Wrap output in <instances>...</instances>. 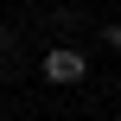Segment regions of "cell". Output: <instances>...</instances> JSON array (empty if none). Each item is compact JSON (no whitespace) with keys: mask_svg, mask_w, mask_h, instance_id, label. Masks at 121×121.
Masks as SVG:
<instances>
[{"mask_svg":"<svg viewBox=\"0 0 121 121\" xmlns=\"http://www.w3.org/2000/svg\"><path fill=\"white\" fill-rule=\"evenodd\" d=\"M108 121H121V115H108Z\"/></svg>","mask_w":121,"mask_h":121,"instance_id":"3957f363","label":"cell"},{"mask_svg":"<svg viewBox=\"0 0 121 121\" xmlns=\"http://www.w3.org/2000/svg\"><path fill=\"white\" fill-rule=\"evenodd\" d=\"M38 77H45L51 89H77V83L89 77V51H83V45H45Z\"/></svg>","mask_w":121,"mask_h":121,"instance_id":"6da1fadb","label":"cell"},{"mask_svg":"<svg viewBox=\"0 0 121 121\" xmlns=\"http://www.w3.org/2000/svg\"><path fill=\"white\" fill-rule=\"evenodd\" d=\"M96 38H102V45H108V51H115V57H121V19H108V26L96 32Z\"/></svg>","mask_w":121,"mask_h":121,"instance_id":"7a4b0ae2","label":"cell"}]
</instances>
